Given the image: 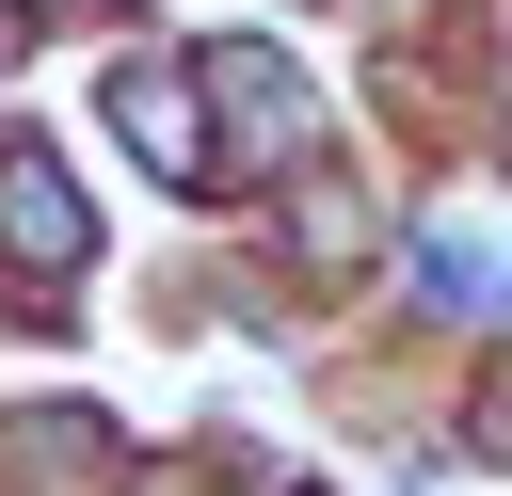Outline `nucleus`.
Returning <instances> with one entry per match:
<instances>
[{"mask_svg":"<svg viewBox=\"0 0 512 496\" xmlns=\"http://www.w3.org/2000/svg\"><path fill=\"white\" fill-rule=\"evenodd\" d=\"M208 96L240 112V160H304V128H320V112H304V80H288L272 48H208Z\"/></svg>","mask_w":512,"mask_h":496,"instance_id":"f03ea898","label":"nucleus"},{"mask_svg":"<svg viewBox=\"0 0 512 496\" xmlns=\"http://www.w3.org/2000/svg\"><path fill=\"white\" fill-rule=\"evenodd\" d=\"M112 112H128V144H144L176 192L208 176V144H192V112H176V64H128V80H112Z\"/></svg>","mask_w":512,"mask_h":496,"instance_id":"7ed1b4c3","label":"nucleus"},{"mask_svg":"<svg viewBox=\"0 0 512 496\" xmlns=\"http://www.w3.org/2000/svg\"><path fill=\"white\" fill-rule=\"evenodd\" d=\"M0 256H32V272H80V256H96V224H80V192L48 176V144H0Z\"/></svg>","mask_w":512,"mask_h":496,"instance_id":"f257e3e1","label":"nucleus"}]
</instances>
